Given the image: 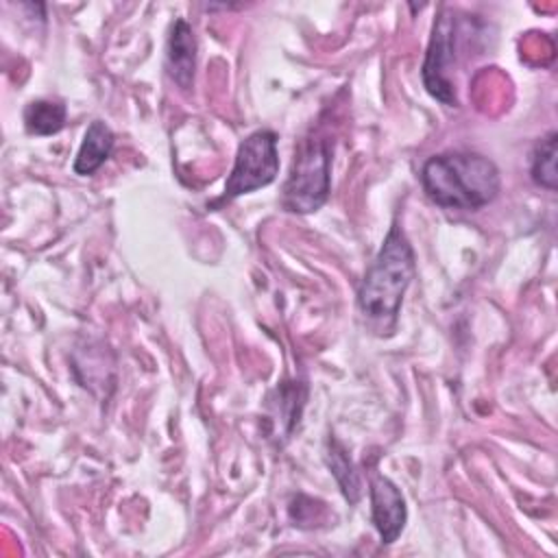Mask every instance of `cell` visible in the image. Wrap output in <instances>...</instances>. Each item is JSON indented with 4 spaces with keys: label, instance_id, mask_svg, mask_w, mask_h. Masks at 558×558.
Instances as JSON below:
<instances>
[{
    "label": "cell",
    "instance_id": "cell-1",
    "mask_svg": "<svg viewBox=\"0 0 558 558\" xmlns=\"http://www.w3.org/2000/svg\"><path fill=\"white\" fill-rule=\"evenodd\" d=\"M421 185L429 201L445 209L475 211L497 198L501 179L488 157L451 150L434 155L423 163Z\"/></svg>",
    "mask_w": 558,
    "mask_h": 558
},
{
    "label": "cell",
    "instance_id": "cell-2",
    "mask_svg": "<svg viewBox=\"0 0 558 558\" xmlns=\"http://www.w3.org/2000/svg\"><path fill=\"white\" fill-rule=\"evenodd\" d=\"M414 272L412 244L395 222L357 288V307L377 329H392L397 325L403 294Z\"/></svg>",
    "mask_w": 558,
    "mask_h": 558
},
{
    "label": "cell",
    "instance_id": "cell-3",
    "mask_svg": "<svg viewBox=\"0 0 558 558\" xmlns=\"http://www.w3.org/2000/svg\"><path fill=\"white\" fill-rule=\"evenodd\" d=\"M331 150L325 140H303L281 187V205L292 214H312L329 198Z\"/></svg>",
    "mask_w": 558,
    "mask_h": 558
},
{
    "label": "cell",
    "instance_id": "cell-4",
    "mask_svg": "<svg viewBox=\"0 0 558 558\" xmlns=\"http://www.w3.org/2000/svg\"><path fill=\"white\" fill-rule=\"evenodd\" d=\"M464 22L449 9H442V13L436 17L427 54L423 61V85L425 89L440 100L442 105L456 107V85L451 81V72L458 65V44L462 35Z\"/></svg>",
    "mask_w": 558,
    "mask_h": 558
},
{
    "label": "cell",
    "instance_id": "cell-5",
    "mask_svg": "<svg viewBox=\"0 0 558 558\" xmlns=\"http://www.w3.org/2000/svg\"><path fill=\"white\" fill-rule=\"evenodd\" d=\"M279 172V153H277V133L270 129L253 131L238 146L231 174L225 183V194L218 203L233 201L242 194L259 190L275 181Z\"/></svg>",
    "mask_w": 558,
    "mask_h": 558
},
{
    "label": "cell",
    "instance_id": "cell-6",
    "mask_svg": "<svg viewBox=\"0 0 558 558\" xmlns=\"http://www.w3.org/2000/svg\"><path fill=\"white\" fill-rule=\"evenodd\" d=\"M368 493H371V517L381 538V545H392L403 532L408 521L405 499L399 486L384 475L371 477Z\"/></svg>",
    "mask_w": 558,
    "mask_h": 558
},
{
    "label": "cell",
    "instance_id": "cell-7",
    "mask_svg": "<svg viewBox=\"0 0 558 558\" xmlns=\"http://www.w3.org/2000/svg\"><path fill=\"white\" fill-rule=\"evenodd\" d=\"M166 70L168 76L181 87L190 89L194 83V70H196V37L192 26L179 17L174 20L168 46H166Z\"/></svg>",
    "mask_w": 558,
    "mask_h": 558
},
{
    "label": "cell",
    "instance_id": "cell-8",
    "mask_svg": "<svg viewBox=\"0 0 558 558\" xmlns=\"http://www.w3.org/2000/svg\"><path fill=\"white\" fill-rule=\"evenodd\" d=\"M113 133L111 129L102 122V120H94L87 131H85V137L81 142V148L76 153V159H74V172L85 177V174H94L111 155L113 150Z\"/></svg>",
    "mask_w": 558,
    "mask_h": 558
},
{
    "label": "cell",
    "instance_id": "cell-9",
    "mask_svg": "<svg viewBox=\"0 0 558 558\" xmlns=\"http://www.w3.org/2000/svg\"><path fill=\"white\" fill-rule=\"evenodd\" d=\"M325 460H327V466L331 469L344 499L349 504H357L362 499V480H360V473L355 471L347 449L336 438L327 440Z\"/></svg>",
    "mask_w": 558,
    "mask_h": 558
},
{
    "label": "cell",
    "instance_id": "cell-10",
    "mask_svg": "<svg viewBox=\"0 0 558 558\" xmlns=\"http://www.w3.org/2000/svg\"><path fill=\"white\" fill-rule=\"evenodd\" d=\"M65 105L57 100H31L24 107V126L33 135H54L65 124Z\"/></svg>",
    "mask_w": 558,
    "mask_h": 558
},
{
    "label": "cell",
    "instance_id": "cell-11",
    "mask_svg": "<svg viewBox=\"0 0 558 558\" xmlns=\"http://www.w3.org/2000/svg\"><path fill=\"white\" fill-rule=\"evenodd\" d=\"M556 142H558V135L556 131H549L534 148V155H532V181L549 192L556 190V181H558V174H556Z\"/></svg>",
    "mask_w": 558,
    "mask_h": 558
},
{
    "label": "cell",
    "instance_id": "cell-12",
    "mask_svg": "<svg viewBox=\"0 0 558 558\" xmlns=\"http://www.w3.org/2000/svg\"><path fill=\"white\" fill-rule=\"evenodd\" d=\"M288 514L292 519L294 525L299 527H312L314 521H320L323 514H325V504L312 499V497H305V495H299L292 499L290 508H288Z\"/></svg>",
    "mask_w": 558,
    "mask_h": 558
}]
</instances>
